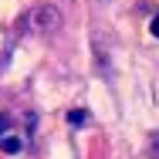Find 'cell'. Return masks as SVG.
<instances>
[{
    "instance_id": "cell-4",
    "label": "cell",
    "mask_w": 159,
    "mask_h": 159,
    "mask_svg": "<svg viewBox=\"0 0 159 159\" xmlns=\"http://www.w3.org/2000/svg\"><path fill=\"white\" fill-rule=\"evenodd\" d=\"M152 34H156V37H159V14H156V17H152Z\"/></svg>"
},
{
    "instance_id": "cell-1",
    "label": "cell",
    "mask_w": 159,
    "mask_h": 159,
    "mask_svg": "<svg viewBox=\"0 0 159 159\" xmlns=\"http://www.w3.org/2000/svg\"><path fill=\"white\" fill-rule=\"evenodd\" d=\"M27 24L37 27V31H44V27L51 31V27H58V10H54V7H37V10L31 14V20H27Z\"/></svg>"
},
{
    "instance_id": "cell-2",
    "label": "cell",
    "mask_w": 159,
    "mask_h": 159,
    "mask_svg": "<svg viewBox=\"0 0 159 159\" xmlns=\"http://www.w3.org/2000/svg\"><path fill=\"white\" fill-rule=\"evenodd\" d=\"M0 146H3V152H20V149H24V139H20V135L3 132V135H0Z\"/></svg>"
},
{
    "instance_id": "cell-3",
    "label": "cell",
    "mask_w": 159,
    "mask_h": 159,
    "mask_svg": "<svg viewBox=\"0 0 159 159\" xmlns=\"http://www.w3.org/2000/svg\"><path fill=\"white\" fill-rule=\"evenodd\" d=\"M68 122H71V125H75V122H85V112H71V115H68Z\"/></svg>"
}]
</instances>
